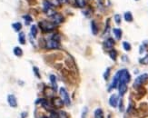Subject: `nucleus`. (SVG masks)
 I'll return each mask as SVG.
<instances>
[{
    "label": "nucleus",
    "instance_id": "f257e3e1",
    "mask_svg": "<svg viewBox=\"0 0 148 118\" xmlns=\"http://www.w3.org/2000/svg\"><path fill=\"white\" fill-rule=\"evenodd\" d=\"M38 26L40 27V29L43 32H45V33L52 32L56 28V25L53 22H48V21H40L38 23Z\"/></svg>",
    "mask_w": 148,
    "mask_h": 118
},
{
    "label": "nucleus",
    "instance_id": "f03ea898",
    "mask_svg": "<svg viewBox=\"0 0 148 118\" xmlns=\"http://www.w3.org/2000/svg\"><path fill=\"white\" fill-rule=\"evenodd\" d=\"M147 80H148V74H143V75H139L137 78L134 80L133 86H134V88H135V89L141 88V86L144 85V84L146 83Z\"/></svg>",
    "mask_w": 148,
    "mask_h": 118
},
{
    "label": "nucleus",
    "instance_id": "7ed1b4c3",
    "mask_svg": "<svg viewBox=\"0 0 148 118\" xmlns=\"http://www.w3.org/2000/svg\"><path fill=\"white\" fill-rule=\"evenodd\" d=\"M59 42L60 41H58V40H56L52 37V38L49 39L48 41L45 42V48L49 49V50H51V49H58L60 47Z\"/></svg>",
    "mask_w": 148,
    "mask_h": 118
},
{
    "label": "nucleus",
    "instance_id": "20e7f679",
    "mask_svg": "<svg viewBox=\"0 0 148 118\" xmlns=\"http://www.w3.org/2000/svg\"><path fill=\"white\" fill-rule=\"evenodd\" d=\"M59 93H60V96H61L62 99H63L64 104L66 106H70L71 104V100H70V96H69V94L67 93L66 89L64 87H61L59 90Z\"/></svg>",
    "mask_w": 148,
    "mask_h": 118
},
{
    "label": "nucleus",
    "instance_id": "39448f33",
    "mask_svg": "<svg viewBox=\"0 0 148 118\" xmlns=\"http://www.w3.org/2000/svg\"><path fill=\"white\" fill-rule=\"evenodd\" d=\"M131 80V75L129 74L128 70L127 69H121L120 70V79H119V83L122 82V83L128 84ZM118 83V84H119Z\"/></svg>",
    "mask_w": 148,
    "mask_h": 118
},
{
    "label": "nucleus",
    "instance_id": "423d86ee",
    "mask_svg": "<svg viewBox=\"0 0 148 118\" xmlns=\"http://www.w3.org/2000/svg\"><path fill=\"white\" fill-rule=\"evenodd\" d=\"M119 79H120V70H119V71H117V73L115 74V76H114L113 81H112L111 85H110L109 88H108V92H110V91H112L113 89L116 88V87L118 86Z\"/></svg>",
    "mask_w": 148,
    "mask_h": 118
},
{
    "label": "nucleus",
    "instance_id": "0eeeda50",
    "mask_svg": "<svg viewBox=\"0 0 148 118\" xmlns=\"http://www.w3.org/2000/svg\"><path fill=\"white\" fill-rule=\"evenodd\" d=\"M50 17L55 25H59L64 22V16L59 13H54Z\"/></svg>",
    "mask_w": 148,
    "mask_h": 118
},
{
    "label": "nucleus",
    "instance_id": "6e6552de",
    "mask_svg": "<svg viewBox=\"0 0 148 118\" xmlns=\"http://www.w3.org/2000/svg\"><path fill=\"white\" fill-rule=\"evenodd\" d=\"M52 104L55 108H62L64 104L63 99L59 97H53L52 99Z\"/></svg>",
    "mask_w": 148,
    "mask_h": 118
},
{
    "label": "nucleus",
    "instance_id": "1a4fd4ad",
    "mask_svg": "<svg viewBox=\"0 0 148 118\" xmlns=\"http://www.w3.org/2000/svg\"><path fill=\"white\" fill-rule=\"evenodd\" d=\"M118 102H119V97H118L117 95L114 94L110 96V98H109L110 106H112V107H114V108L117 107V105H118Z\"/></svg>",
    "mask_w": 148,
    "mask_h": 118
},
{
    "label": "nucleus",
    "instance_id": "9d476101",
    "mask_svg": "<svg viewBox=\"0 0 148 118\" xmlns=\"http://www.w3.org/2000/svg\"><path fill=\"white\" fill-rule=\"evenodd\" d=\"M7 102H8V104L11 107L15 108L17 106V100H16V96L14 95H8L7 96Z\"/></svg>",
    "mask_w": 148,
    "mask_h": 118
},
{
    "label": "nucleus",
    "instance_id": "9b49d317",
    "mask_svg": "<svg viewBox=\"0 0 148 118\" xmlns=\"http://www.w3.org/2000/svg\"><path fill=\"white\" fill-rule=\"evenodd\" d=\"M117 88H118L119 96H123L127 92V84L120 82V83L118 84V86H117Z\"/></svg>",
    "mask_w": 148,
    "mask_h": 118
},
{
    "label": "nucleus",
    "instance_id": "f8f14e48",
    "mask_svg": "<svg viewBox=\"0 0 148 118\" xmlns=\"http://www.w3.org/2000/svg\"><path fill=\"white\" fill-rule=\"evenodd\" d=\"M115 45V40H114L113 38H111V37L107 38L105 42H104V47H105V49H109V50L113 49V47Z\"/></svg>",
    "mask_w": 148,
    "mask_h": 118
},
{
    "label": "nucleus",
    "instance_id": "ddd939ff",
    "mask_svg": "<svg viewBox=\"0 0 148 118\" xmlns=\"http://www.w3.org/2000/svg\"><path fill=\"white\" fill-rule=\"evenodd\" d=\"M49 79H50V83H51V85H52V89L54 92H56L57 91V83H56V75H50L49 76Z\"/></svg>",
    "mask_w": 148,
    "mask_h": 118
},
{
    "label": "nucleus",
    "instance_id": "4468645a",
    "mask_svg": "<svg viewBox=\"0 0 148 118\" xmlns=\"http://www.w3.org/2000/svg\"><path fill=\"white\" fill-rule=\"evenodd\" d=\"M113 33H114V35H115L116 40H120L121 38H122L123 32H122V30H121L120 28H114Z\"/></svg>",
    "mask_w": 148,
    "mask_h": 118
},
{
    "label": "nucleus",
    "instance_id": "2eb2a0df",
    "mask_svg": "<svg viewBox=\"0 0 148 118\" xmlns=\"http://www.w3.org/2000/svg\"><path fill=\"white\" fill-rule=\"evenodd\" d=\"M91 31H92V34L94 36H96L98 34V26L96 25V21H91Z\"/></svg>",
    "mask_w": 148,
    "mask_h": 118
},
{
    "label": "nucleus",
    "instance_id": "dca6fc26",
    "mask_svg": "<svg viewBox=\"0 0 148 118\" xmlns=\"http://www.w3.org/2000/svg\"><path fill=\"white\" fill-rule=\"evenodd\" d=\"M37 32H38L37 26H35V25H32L31 28H30V36H31L33 38H35L37 36Z\"/></svg>",
    "mask_w": 148,
    "mask_h": 118
},
{
    "label": "nucleus",
    "instance_id": "f3484780",
    "mask_svg": "<svg viewBox=\"0 0 148 118\" xmlns=\"http://www.w3.org/2000/svg\"><path fill=\"white\" fill-rule=\"evenodd\" d=\"M94 118H105V115H104V111L101 109V108H97L96 109L94 113Z\"/></svg>",
    "mask_w": 148,
    "mask_h": 118
},
{
    "label": "nucleus",
    "instance_id": "a211bd4d",
    "mask_svg": "<svg viewBox=\"0 0 148 118\" xmlns=\"http://www.w3.org/2000/svg\"><path fill=\"white\" fill-rule=\"evenodd\" d=\"M124 18H125V20H126V22H132V21L134 20L133 15H132V13H131L130 11H127V12L125 13Z\"/></svg>",
    "mask_w": 148,
    "mask_h": 118
},
{
    "label": "nucleus",
    "instance_id": "6ab92c4d",
    "mask_svg": "<svg viewBox=\"0 0 148 118\" xmlns=\"http://www.w3.org/2000/svg\"><path fill=\"white\" fill-rule=\"evenodd\" d=\"M109 56L113 61H115L117 58V51L115 50V49H111L109 51Z\"/></svg>",
    "mask_w": 148,
    "mask_h": 118
},
{
    "label": "nucleus",
    "instance_id": "aec40b11",
    "mask_svg": "<svg viewBox=\"0 0 148 118\" xmlns=\"http://www.w3.org/2000/svg\"><path fill=\"white\" fill-rule=\"evenodd\" d=\"M14 55L16 56H18V57H20V56H23V50L21 48H20L19 46H16L14 48Z\"/></svg>",
    "mask_w": 148,
    "mask_h": 118
},
{
    "label": "nucleus",
    "instance_id": "412c9836",
    "mask_svg": "<svg viewBox=\"0 0 148 118\" xmlns=\"http://www.w3.org/2000/svg\"><path fill=\"white\" fill-rule=\"evenodd\" d=\"M12 27L14 28V30L16 32H19L22 29V24L20 22H16L14 24H12Z\"/></svg>",
    "mask_w": 148,
    "mask_h": 118
},
{
    "label": "nucleus",
    "instance_id": "4be33fe9",
    "mask_svg": "<svg viewBox=\"0 0 148 118\" xmlns=\"http://www.w3.org/2000/svg\"><path fill=\"white\" fill-rule=\"evenodd\" d=\"M18 41L21 45H25L26 44V36H25V33L23 32H20L19 35H18Z\"/></svg>",
    "mask_w": 148,
    "mask_h": 118
},
{
    "label": "nucleus",
    "instance_id": "5701e85b",
    "mask_svg": "<svg viewBox=\"0 0 148 118\" xmlns=\"http://www.w3.org/2000/svg\"><path fill=\"white\" fill-rule=\"evenodd\" d=\"M123 48H124L125 50L126 51V52H129V51L132 49L131 44L128 43V42H126V41H124V42H123Z\"/></svg>",
    "mask_w": 148,
    "mask_h": 118
},
{
    "label": "nucleus",
    "instance_id": "b1692460",
    "mask_svg": "<svg viewBox=\"0 0 148 118\" xmlns=\"http://www.w3.org/2000/svg\"><path fill=\"white\" fill-rule=\"evenodd\" d=\"M23 18L25 19V23H26V26H28V25L33 21V19H32V17H31L30 15H25V16H23Z\"/></svg>",
    "mask_w": 148,
    "mask_h": 118
},
{
    "label": "nucleus",
    "instance_id": "393cba45",
    "mask_svg": "<svg viewBox=\"0 0 148 118\" xmlns=\"http://www.w3.org/2000/svg\"><path fill=\"white\" fill-rule=\"evenodd\" d=\"M75 4L80 8H84L85 7V0H75Z\"/></svg>",
    "mask_w": 148,
    "mask_h": 118
},
{
    "label": "nucleus",
    "instance_id": "a878e982",
    "mask_svg": "<svg viewBox=\"0 0 148 118\" xmlns=\"http://www.w3.org/2000/svg\"><path fill=\"white\" fill-rule=\"evenodd\" d=\"M114 18H115V21L117 25L121 24V22H122V17H121V16L119 14H115V16H114Z\"/></svg>",
    "mask_w": 148,
    "mask_h": 118
},
{
    "label": "nucleus",
    "instance_id": "bb28decb",
    "mask_svg": "<svg viewBox=\"0 0 148 118\" xmlns=\"http://www.w3.org/2000/svg\"><path fill=\"white\" fill-rule=\"evenodd\" d=\"M58 115H59V118H69V115H68L66 112L64 111H60L58 112Z\"/></svg>",
    "mask_w": 148,
    "mask_h": 118
},
{
    "label": "nucleus",
    "instance_id": "cd10ccee",
    "mask_svg": "<svg viewBox=\"0 0 148 118\" xmlns=\"http://www.w3.org/2000/svg\"><path fill=\"white\" fill-rule=\"evenodd\" d=\"M33 71H34V74H35V75L37 77V78L40 79L41 78V75H40V72H39V69L37 67V66H34L33 67Z\"/></svg>",
    "mask_w": 148,
    "mask_h": 118
},
{
    "label": "nucleus",
    "instance_id": "c85d7f7f",
    "mask_svg": "<svg viewBox=\"0 0 148 118\" xmlns=\"http://www.w3.org/2000/svg\"><path fill=\"white\" fill-rule=\"evenodd\" d=\"M110 72H111V68L110 67H107L105 70V72L104 73V78H105V80H108V78H109L110 76Z\"/></svg>",
    "mask_w": 148,
    "mask_h": 118
},
{
    "label": "nucleus",
    "instance_id": "c756f323",
    "mask_svg": "<svg viewBox=\"0 0 148 118\" xmlns=\"http://www.w3.org/2000/svg\"><path fill=\"white\" fill-rule=\"evenodd\" d=\"M139 62H140V64H148V55H146L145 57L140 58Z\"/></svg>",
    "mask_w": 148,
    "mask_h": 118
},
{
    "label": "nucleus",
    "instance_id": "7c9ffc66",
    "mask_svg": "<svg viewBox=\"0 0 148 118\" xmlns=\"http://www.w3.org/2000/svg\"><path fill=\"white\" fill-rule=\"evenodd\" d=\"M47 1H48L49 3L53 5V7H57V5H60V3H59L58 0H47Z\"/></svg>",
    "mask_w": 148,
    "mask_h": 118
},
{
    "label": "nucleus",
    "instance_id": "2f4dec72",
    "mask_svg": "<svg viewBox=\"0 0 148 118\" xmlns=\"http://www.w3.org/2000/svg\"><path fill=\"white\" fill-rule=\"evenodd\" d=\"M118 104H119V111H120V112H124L125 107H124V102H123L122 99H120V100H119Z\"/></svg>",
    "mask_w": 148,
    "mask_h": 118
},
{
    "label": "nucleus",
    "instance_id": "473e14b6",
    "mask_svg": "<svg viewBox=\"0 0 148 118\" xmlns=\"http://www.w3.org/2000/svg\"><path fill=\"white\" fill-rule=\"evenodd\" d=\"M50 118H59V115H58V113L55 111H50Z\"/></svg>",
    "mask_w": 148,
    "mask_h": 118
},
{
    "label": "nucleus",
    "instance_id": "72a5a7b5",
    "mask_svg": "<svg viewBox=\"0 0 148 118\" xmlns=\"http://www.w3.org/2000/svg\"><path fill=\"white\" fill-rule=\"evenodd\" d=\"M145 52V47L143 46V45H141V46H140V54H143V53Z\"/></svg>",
    "mask_w": 148,
    "mask_h": 118
},
{
    "label": "nucleus",
    "instance_id": "f704fd0d",
    "mask_svg": "<svg viewBox=\"0 0 148 118\" xmlns=\"http://www.w3.org/2000/svg\"><path fill=\"white\" fill-rule=\"evenodd\" d=\"M26 116H27V113L26 112H24V113L21 114V118H26Z\"/></svg>",
    "mask_w": 148,
    "mask_h": 118
},
{
    "label": "nucleus",
    "instance_id": "c9c22d12",
    "mask_svg": "<svg viewBox=\"0 0 148 118\" xmlns=\"http://www.w3.org/2000/svg\"><path fill=\"white\" fill-rule=\"evenodd\" d=\"M58 1H59V3L60 4H62V3H66V0H58Z\"/></svg>",
    "mask_w": 148,
    "mask_h": 118
},
{
    "label": "nucleus",
    "instance_id": "e433bc0d",
    "mask_svg": "<svg viewBox=\"0 0 148 118\" xmlns=\"http://www.w3.org/2000/svg\"><path fill=\"white\" fill-rule=\"evenodd\" d=\"M28 2H29V3H31V0H27Z\"/></svg>",
    "mask_w": 148,
    "mask_h": 118
},
{
    "label": "nucleus",
    "instance_id": "4c0bfd02",
    "mask_svg": "<svg viewBox=\"0 0 148 118\" xmlns=\"http://www.w3.org/2000/svg\"><path fill=\"white\" fill-rule=\"evenodd\" d=\"M135 1H139V0H135Z\"/></svg>",
    "mask_w": 148,
    "mask_h": 118
},
{
    "label": "nucleus",
    "instance_id": "58836bf2",
    "mask_svg": "<svg viewBox=\"0 0 148 118\" xmlns=\"http://www.w3.org/2000/svg\"><path fill=\"white\" fill-rule=\"evenodd\" d=\"M108 118H110V117H108Z\"/></svg>",
    "mask_w": 148,
    "mask_h": 118
}]
</instances>
